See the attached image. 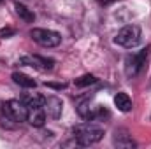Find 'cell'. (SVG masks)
Here are the masks:
<instances>
[{
  "mask_svg": "<svg viewBox=\"0 0 151 149\" xmlns=\"http://www.w3.org/2000/svg\"><path fill=\"white\" fill-rule=\"evenodd\" d=\"M150 49L151 47H146V49L139 51L137 54L127 56V60H125V74L128 75V77H135L142 70V67L146 65V60L150 56Z\"/></svg>",
  "mask_w": 151,
  "mask_h": 149,
  "instance_id": "obj_4",
  "label": "cell"
},
{
  "mask_svg": "<svg viewBox=\"0 0 151 149\" xmlns=\"http://www.w3.org/2000/svg\"><path fill=\"white\" fill-rule=\"evenodd\" d=\"M62 107H63V104H62V100L58 97H47L46 102H44V111L53 119H58L62 116Z\"/></svg>",
  "mask_w": 151,
  "mask_h": 149,
  "instance_id": "obj_8",
  "label": "cell"
},
{
  "mask_svg": "<svg viewBox=\"0 0 151 149\" xmlns=\"http://www.w3.org/2000/svg\"><path fill=\"white\" fill-rule=\"evenodd\" d=\"M114 105L119 109L121 112H128L132 109V100H130V97L127 95V93H116L114 95Z\"/></svg>",
  "mask_w": 151,
  "mask_h": 149,
  "instance_id": "obj_11",
  "label": "cell"
},
{
  "mask_svg": "<svg viewBox=\"0 0 151 149\" xmlns=\"http://www.w3.org/2000/svg\"><path fill=\"white\" fill-rule=\"evenodd\" d=\"M2 116L4 121H12V123H23L28 117V107L23 104V100H7L2 105Z\"/></svg>",
  "mask_w": 151,
  "mask_h": 149,
  "instance_id": "obj_2",
  "label": "cell"
},
{
  "mask_svg": "<svg viewBox=\"0 0 151 149\" xmlns=\"http://www.w3.org/2000/svg\"><path fill=\"white\" fill-rule=\"evenodd\" d=\"M74 139L79 146H91L97 144L102 137H104V130L100 126H95L91 123H84V125H77L72 128Z\"/></svg>",
  "mask_w": 151,
  "mask_h": 149,
  "instance_id": "obj_1",
  "label": "cell"
},
{
  "mask_svg": "<svg viewBox=\"0 0 151 149\" xmlns=\"http://www.w3.org/2000/svg\"><path fill=\"white\" fill-rule=\"evenodd\" d=\"M95 82H97V77L93 74H84L74 81V84L77 88H84V86H90V84H95Z\"/></svg>",
  "mask_w": 151,
  "mask_h": 149,
  "instance_id": "obj_14",
  "label": "cell"
},
{
  "mask_svg": "<svg viewBox=\"0 0 151 149\" xmlns=\"http://www.w3.org/2000/svg\"><path fill=\"white\" fill-rule=\"evenodd\" d=\"M16 32L12 30V28H2L0 30V39H7V37H11V35H14Z\"/></svg>",
  "mask_w": 151,
  "mask_h": 149,
  "instance_id": "obj_16",
  "label": "cell"
},
{
  "mask_svg": "<svg viewBox=\"0 0 151 149\" xmlns=\"http://www.w3.org/2000/svg\"><path fill=\"white\" fill-rule=\"evenodd\" d=\"M2 2H4V0H0V4H2Z\"/></svg>",
  "mask_w": 151,
  "mask_h": 149,
  "instance_id": "obj_19",
  "label": "cell"
},
{
  "mask_svg": "<svg viewBox=\"0 0 151 149\" xmlns=\"http://www.w3.org/2000/svg\"><path fill=\"white\" fill-rule=\"evenodd\" d=\"M77 112H79V116H81L83 119H86V121H95V119H100V117H104V116L107 114V111H106L104 107H100V105H91L90 100L81 102V104L77 105Z\"/></svg>",
  "mask_w": 151,
  "mask_h": 149,
  "instance_id": "obj_6",
  "label": "cell"
},
{
  "mask_svg": "<svg viewBox=\"0 0 151 149\" xmlns=\"http://www.w3.org/2000/svg\"><path fill=\"white\" fill-rule=\"evenodd\" d=\"M19 63L35 67L37 70H51L53 65H55V62L51 58H44V56H25V58L19 60Z\"/></svg>",
  "mask_w": 151,
  "mask_h": 149,
  "instance_id": "obj_7",
  "label": "cell"
},
{
  "mask_svg": "<svg viewBox=\"0 0 151 149\" xmlns=\"http://www.w3.org/2000/svg\"><path fill=\"white\" fill-rule=\"evenodd\" d=\"M27 121L32 125V126H44V123H46V111H44V107H34V109H28V117H27Z\"/></svg>",
  "mask_w": 151,
  "mask_h": 149,
  "instance_id": "obj_9",
  "label": "cell"
},
{
  "mask_svg": "<svg viewBox=\"0 0 151 149\" xmlns=\"http://www.w3.org/2000/svg\"><path fill=\"white\" fill-rule=\"evenodd\" d=\"M12 81L18 84V86H21V88H35V81L30 77V75L27 74H21V72H12Z\"/></svg>",
  "mask_w": 151,
  "mask_h": 149,
  "instance_id": "obj_12",
  "label": "cell"
},
{
  "mask_svg": "<svg viewBox=\"0 0 151 149\" xmlns=\"http://www.w3.org/2000/svg\"><path fill=\"white\" fill-rule=\"evenodd\" d=\"M114 144L119 146V148H134V146H135V142H134L128 135H119V137L116 135V137H114Z\"/></svg>",
  "mask_w": 151,
  "mask_h": 149,
  "instance_id": "obj_15",
  "label": "cell"
},
{
  "mask_svg": "<svg viewBox=\"0 0 151 149\" xmlns=\"http://www.w3.org/2000/svg\"><path fill=\"white\" fill-rule=\"evenodd\" d=\"M47 86L49 88H55V90H63L67 84H53V82H47Z\"/></svg>",
  "mask_w": 151,
  "mask_h": 149,
  "instance_id": "obj_17",
  "label": "cell"
},
{
  "mask_svg": "<svg viewBox=\"0 0 151 149\" xmlns=\"http://www.w3.org/2000/svg\"><path fill=\"white\" fill-rule=\"evenodd\" d=\"M114 42L118 46H121V47H127V49L135 47L141 42V28L137 25H127V27H123L118 32V35L114 37Z\"/></svg>",
  "mask_w": 151,
  "mask_h": 149,
  "instance_id": "obj_3",
  "label": "cell"
},
{
  "mask_svg": "<svg viewBox=\"0 0 151 149\" xmlns=\"http://www.w3.org/2000/svg\"><path fill=\"white\" fill-rule=\"evenodd\" d=\"M21 100H23V104H25L28 109H34V107H44V102H46V98H44L42 95H39V93H25Z\"/></svg>",
  "mask_w": 151,
  "mask_h": 149,
  "instance_id": "obj_10",
  "label": "cell"
},
{
  "mask_svg": "<svg viewBox=\"0 0 151 149\" xmlns=\"http://www.w3.org/2000/svg\"><path fill=\"white\" fill-rule=\"evenodd\" d=\"M30 35L42 47H56L62 42V35L58 32H53V30H47V28H34L30 32Z\"/></svg>",
  "mask_w": 151,
  "mask_h": 149,
  "instance_id": "obj_5",
  "label": "cell"
},
{
  "mask_svg": "<svg viewBox=\"0 0 151 149\" xmlns=\"http://www.w3.org/2000/svg\"><path fill=\"white\" fill-rule=\"evenodd\" d=\"M16 12H18V16H19L21 19H25L27 23H32V21L35 19V14H34L27 5H23V4H16Z\"/></svg>",
  "mask_w": 151,
  "mask_h": 149,
  "instance_id": "obj_13",
  "label": "cell"
},
{
  "mask_svg": "<svg viewBox=\"0 0 151 149\" xmlns=\"http://www.w3.org/2000/svg\"><path fill=\"white\" fill-rule=\"evenodd\" d=\"M102 4H109V2H113V0H100Z\"/></svg>",
  "mask_w": 151,
  "mask_h": 149,
  "instance_id": "obj_18",
  "label": "cell"
}]
</instances>
